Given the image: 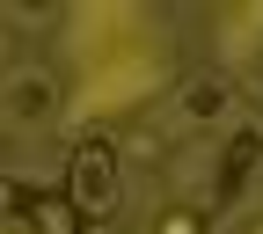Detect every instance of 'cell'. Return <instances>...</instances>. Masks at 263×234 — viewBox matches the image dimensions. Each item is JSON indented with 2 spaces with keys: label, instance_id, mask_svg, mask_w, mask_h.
Instances as JSON below:
<instances>
[{
  "label": "cell",
  "instance_id": "cell-4",
  "mask_svg": "<svg viewBox=\"0 0 263 234\" xmlns=\"http://www.w3.org/2000/svg\"><path fill=\"white\" fill-rule=\"evenodd\" d=\"M44 103H59V88H51V81H15V95H8V117H37Z\"/></svg>",
  "mask_w": 263,
  "mask_h": 234
},
{
  "label": "cell",
  "instance_id": "cell-6",
  "mask_svg": "<svg viewBox=\"0 0 263 234\" xmlns=\"http://www.w3.org/2000/svg\"><path fill=\"white\" fill-rule=\"evenodd\" d=\"M146 234H205V212L197 205H168V212H154Z\"/></svg>",
  "mask_w": 263,
  "mask_h": 234
},
{
  "label": "cell",
  "instance_id": "cell-1",
  "mask_svg": "<svg viewBox=\"0 0 263 234\" xmlns=\"http://www.w3.org/2000/svg\"><path fill=\"white\" fill-rule=\"evenodd\" d=\"M66 197L81 205L88 227H95V220H117L124 183H117V147H110V139H81V147H73V161H66Z\"/></svg>",
  "mask_w": 263,
  "mask_h": 234
},
{
  "label": "cell",
  "instance_id": "cell-5",
  "mask_svg": "<svg viewBox=\"0 0 263 234\" xmlns=\"http://www.w3.org/2000/svg\"><path fill=\"white\" fill-rule=\"evenodd\" d=\"M183 110H190V117H219V110H227V88H219V81H190V88H183Z\"/></svg>",
  "mask_w": 263,
  "mask_h": 234
},
{
  "label": "cell",
  "instance_id": "cell-3",
  "mask_svg": "<svg viewBox=\"0 0 263 234\" xmlns=\"http://www.w3.org/2000/svg\"><path fill=\"white\" fill-rule=\"evenodd\" d=\"M256 161H263V132H256V124H241L234 139H227V169H219V190L234 197V190H241V176L256 169Z\"/></svg>",
  "mask_w": 263,
  "mask_h": 234
},
{
  "label": "cell",
  "instance_id": "cell-2",
  "mask_svg": "<svg viewBox=\"0 0 263 234\" xmlns=\"http://www.w3.org/2000/svg\"><path fill=\"white\" fill-rule=\"evenodd\" d=\"M8 212H29L37 234H81V227H88L66 190H29V183H8Z\"/></svg>",
  "mask_w": 263,
  "mask_h": 234
}]
</instances>
